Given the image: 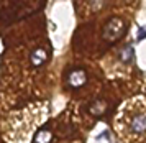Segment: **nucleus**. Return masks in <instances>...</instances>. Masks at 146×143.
Here are the masks:
<instances>
[{
	"mask_svg": "<svg viewBox=\"0 0 146 143\" xmlns=\"http://www.w3.org/2000/svg\"><path fill=\"white\" fill-rule=\"evenodd\" d=\"M125 33V21L121 18H112L107 21L104 28V38L107 41H117L123 36Z\"/></svg>",
	"mask_w": 146,
	"mask_h": 143,
	"instance_id": "obj_1",
	"label": "nucleus"
},
{
	"mask_svg": "<svg viewBox=\"0 0 146 143\" xmlns=\"http://www.w3.org/2000/svg\"><path fill=\"white\" fill-rule=\"evenodd\" d=\"M86 82H87V72L80 67H74L66 78V84L71 89H80Z\"/></svg>",
	"mask_w": 146,
	"mask_h": 143,
	"instance_id": "obj_2",
	"label": "nucleus"
},
{
	"mask_svg": "<svg viewBox=\"0 0 146 143\" xmlns=\"http://www.w3.org/2000/svg\"><path fill=\"white\" fill-rule=\"evenodd\" d=\"M130 128H131V132L136 133V135L146 133V115H143V114L135 115V117L131 118V122H130Z\"/></svg>",
	"mask_w": 146,
	"mask_h": 143,
	"instance_id": "obj_3",
	"label": "nucleus"
},
{
	"mask_svg": "<svg viewBox=\"0 0 146 143\" xmlns=\"http://www.w3.org/2000/svg\"><path fill=\"white\" fill-rule=\"evenodd\" d=\"M107 107H108V105H107L105 100H95V102H92V104L89 105L87 112H89L90 115H94V117H102L107 112Z\"/></svg>",
	"mask_w": 146,
	"mask_h": 143,
	"instance_id": "obj_4",
	"label": "nucleus"
},
{
	"mask_svg": "<svg viewBox=\"0 0 146 143\" xmlns=\"http://www.w3.org/2000/svg\"><path fill=\"white\" fill-rule=\"evenodd\" d=\"M46 59H48V54H46V51H44L43 48L35 49V51L31 53V56H30V61H31V64H33L35 67L43 66L44 63H46Z\"/></svg>",
	"mask_w": 146,
	"mask_h": 143,
	"instance_id": "obj_5",
	"label": "nucleus"
},
{
	"mask_svg": "<svg viewBox=\"0 0 146 143\" xmlns=\"http://www.w3.org/2000/svg\"><path fill=\"white\" fill-rule=\"evenodd\" d=\"M51 140H53V133L48 128H41L35 135V143H51Z\"/></svg>",
	"mask_w": 146,
	"mask_h": 143,
	"instance_id": "obj_6",
	"label": "nucleus"
},
{
	"mask_svg": "<svg viewBox=\"0 0 146 143\" xmlns=\"http://www.w3.org/2000/svg\"><path fill=\"white\" fill-rule=\"evenodd\" d=\"M118 58L125 63V64H130L133 61V58H135V51H133V46L131 45H128V46H125L121 51H120V54H118Z\"/></svg>",
	"mask_w": 146,
	"mask_h": 143,
	"instance_id": "obj_7",
	"label": "nucleus"
},
{
	"mask_svg": "<svg viewBox=\"0 0 146 143\" xmlns=\"http://www.w3.org/2000/svg\"><path fill=\"white\" fill-rule=\"evenodd\" d=\"M146 38V25L145 26H139V30H138V35H136V39H145Z\"/></svg>",
	"mask_w": 146,
	"mask_h": 143,
	"instance_id": "obj_8",
	"label": "nucleus"
}]
</instances>
